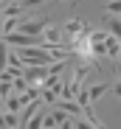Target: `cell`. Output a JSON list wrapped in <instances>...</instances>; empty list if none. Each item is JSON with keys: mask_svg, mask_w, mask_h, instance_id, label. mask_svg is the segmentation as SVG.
Instances as JSON below:
<instances>
[{"mask_svg": "<svg viewBox=\"0 0 121 129\" xmlns=\"http://www.w3.org/2000/svg\"><path fill=\"white\" fill-rule=\"evenodd\" d=\"M14 53L20 56L23 64H54V59H51V53L45 48H20Z\"/></svg>", "mask_w": 121, "mask_h": 129, "instance_id": "obj_1", "label": "cell"}, {"mask_svg": "<svg viewBox=\"0 0 121 129\" xmlns=\"http://www.w3.org/2000/svg\"><path fill=\"white\" fill-rule=\"evenodd\" d=\"M45 28H48L45 17H20V23H17V31L26 37H39Z\"/></svg>", "mask_w": 121, "mask_h": 129, "instance_id": "obj_2", "label": "cell"}, {"mask_svg": "<svg viewBox=\"0 0 121 129\" xmlns=\"http://www.w3.org/2000/svg\"><path fill=\"white\" fill-rule=\"evenodd\" d=\"M45 76H48V64H26L23 68V79L28 84H42Z\"/></svg>", "mask_w": 121, "mask_h": 129, "instance_id": "obj_3", "label": "cell"}, {"mask_svg": "<svg viewBox=\"0 0 121 129\" xmlns=\"http://www.w3.org/2000/svg\"><path fill=\"white\" fill-rule=\"evenodd\" d=\"M87 31H90V28H87V23H82V20H68L65 28H62V34H65V37H70V39L82 37V34H87Z\"/></svg>", "mask_w": 121, "mask_h": 129, "instance_id": "obj_4", "label": "cell"}, {"mask_svg": "<svg viewBox=\"0 0 121 129\" xmlns=\"http://www.w3.org/2000/svg\"><path fill=\"white\" fill-rule=\"evenodd\" d=\"M104 93H110V84H104V81H99V84H87V98H90V104H96Z\"/></svg>", "mask_w": 121, "mask_h": 129, "instance_id": "obj_5", "label": "cell"}, {"mask_svg": "<svg viewBox=\"0 0 121 129\" xmlns=\"http://www.w3.org/2000/svg\"><path fill=\"white\" fill-rule=\"evenodd\" d=\"M54 107H56V110H62L65 115H70V118H82V110H79L76 101H54Z\"/></svg>", "mask_w": 121, "mask_h": 129, "instance_id": "obj_6", "label": "cell"}, {"mask_svg": "<svg viewBox=\"0 0 121 129\" xmlns=\"http://www.w3.org/2000/svg\"><path fill=\"white\" fill-rule=\"evenodd\" d=\"M118 42H121V39H115V37H110V34L104 37V56H107V59H118Z\"/></svg>", "mask_w": 121, "mask_h": 129, "instance_id": "obj_7", "label": "cell"}, {"mask_svg": "<svg viewBox=\"0 0 121 129\" xmlns=\"http://www.w3.org/2000/svg\"><path fill=\"white\" fill-rule=\"evenodd\" d=\"M45 112H48V107H39V110L31 115V121L26 123V129H42V121H45Z\"/></svg>", "mask_w": 121, "mask_h": 129, "instance_id": "obj_8", "label": "cell"}, {"mask_svg": "<svg viewBox=\"0 0 121 129\" xmlns=\"http://www.w3.org/2000/svg\"><path fill=\"white\" fill-rule=\"evenodd\" d=\"M107 34L115 37V39L121 37V23H118V17H110V20H107Z\"/></svg>", "mask_w": 121, "mask_h": 129, "instance_id": "obj_9", "label": "cell"}, {"mask_svg": "<svg viewBox=\"0 0 121 129\" xmlns=\"http://www.w3.org/2000/svg\"><path fill=\"white\" fill-rule=\"evenodd\" d=\"M6 68H9V45L0 39V73H3Z\"/></svg>", "mask_w": 121, "mask_h": 129, "instance_id": "obj_10", "label": "cell"}, {"mask_svg": "<svg viewBox=\"0 0 121 129\" xmlns=\"http://www.w3.org/2000/svg\"><path fill=\"white\" fill-rule=\"evenodd\" d=\"M104 11H107L110 17H118V14H121V0H107V3H104Z\"/></svg>", "mask_w": 121, "mask_h": 129, "instance_id": "obj_11", "label": "cell"}, {"mask_svg": "<svg viewBox=\"0 0 121 129\" xmlns=\"http://www.w3.org/2000/svg\"><path fill=\"white\" fill-rule=\"evenodd\" d=\"M23 11H26L23 6H17V3H9V6L3 9V14H0V17H20Z\"/></svg>", "mask_w": 121, "mask_h": 129, "instance_id": "obj_12", "label": "cell"}, {"mask_svg": "<svg viewBox=\"0 0 121 129\" xmlns=\"http://www.w3.org/2000/svg\"><path fill=\"white\" fill-rule=\"evenodd\" d=\"M11 95V81H0V98H9Z\"/></svg>", "mask_w": 121, "mask_h": 129, "instance_id": "obj_13", "label": "cell"}, {"mask_svg": "<svg viewBox=\"0 0 121 129\" xmlns=\"http://www.w3.org/2000/svg\"><path fill=\"white\" fill-rule=\"evenodd\" d=\"M73 129H96V126H90L85 118H73Z\"/></svg>", "mask_w": 121, "mask_h": 129, "instance_id": "obj_14", "label": "cell"}, {"mask_svg": "<svg viewBox=\"0 0 121 129\" xmlns=\"http://www.w3.org/2000/svg\"><path fill=\"white\" fill-rule=\"evenodd\" d=\"M56 129H73V118H70V121H65V123H59Z\"/></svg>", "mask_w": 121, "mask_h": 129, "instance_id": "obj_15", "label": "cell"}, {"mask_svg": "<svg viewBox=\"0 0 121 129\" xmlns=\"http://www.w3.org/2000/svg\"><path fill=\"white\" fill-rule=\"evenodd\" d=\"M0 129H6V121H3V110H0Z\"/></svg>", "mask_w": 121, "mask_h": 129, "instance_id": "obj_16", "label": "cell"}, {"mask_svg": "<svg viewBox=\"0 0 121 129\" xmlns=\"http://www.w3.org/2000/svg\"><path fill=\"white\" fill-rule=\"evenodd\" d=\"M3 9H6V6H3V3H0V14H3Z\"/></svg>", "mask_w": 121, "mask_h": 129, "instance_id": "obj_17", "label": "cell"}, {"mask_svg": "<svg viewBox=\"0 0 121 129\" xmlns=\"http://www.w3.org/2000/svg\"><path fill=\"white\" fill-rule=\"evenodd\" d=\"M65 3H73V0H65Z\"/></svg>", "mask_w": 121, "mask_h": 129, "instance_id": "obj_18", "label": "cell"}, {"mask_svg": "<svg viewBox=\"0 0 121 129\" xmlns=\"http://www.w3.org/2000/svg\"><path fill=\"white\" fill-rule=\"evenodd\" d=\"M0 23H3V17H0Z\"/></svg>", "mask_w": 121, "mask_h": 129, "instance_id": "obj_19", "label": "cell"}]
</instances>
